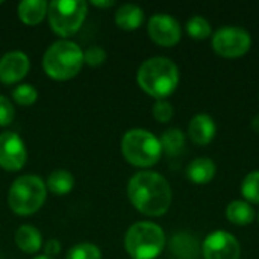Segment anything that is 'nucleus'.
<instances>
[{"mask_svg": "<svg viewBox=\"0 0 259 259\" xmlns=\"http://www.w3.org/2000/svg\"><path fill=\"white\" fill-rule=\"evenodd\" d=\"M127 196L140 212L150 217L165 214L171 203V188L168 182L155 171H140L134 175L127 185Z\"/></svg>", "mask_w": 259, "mask_h": 259, "instance_id": "1", "label": "nucleus"}, {"mask_svg": "<svg viewBox=\"0 0 259 259\" xmlns=\"http://www.w3.org/2000/svg\"><path fill=\"white\" fill-rule=\"evenodd\" d=\"M137 80L147 94L159 100L176 90L179 83V68L165 56H153L140 65Z\"/></svg>", "mask_w": 259, "mask_h": 259, "instance_id": "2", "label": "nucleus"}, {"mask_svg": "<svg viewBox=\"0 0 259 259\" xmlns=\"http://www.w3.org/2000/svg\"><path fill=\"white\" fill-rule=\"evenodd\" d=\"M83 65L82 49L68 39L53 42L44 53L42 67L46 73L56 80H67L74 77Z\"/></svg>", "mask_w": 259, "mask_h": 259, "instance_id": "3", "label": "nucleus"}, {"mask_svg": "<svg viewBox=\"0 0 259 259\" xmlns=\"http://www.w3.org/2000/svg\"><path fill=\"white\" fill-rule=\"evenodd\" d=\"M46 196V182L39 176L24 175L12 182L8 193V203L15 214L30 215L42 206Z\"/></svg>", "mask_w": 259, "mask_h": 259, "instance_id": "4", "label": "nucleus"}, {"mask_svg": "<svg viewBox=\"0 0 259 259\" xmlns=\"http://www.w3.org/2000/svg\"><path fill=\"white\" fill-rule=\"evenodd\" d=\"M165 244V235L161 226L152 222L132 225L124 237V247L132 259L156 258Z\"/></svg>", "mask_w": 259, "mask_h": 259, "instance_id": "5", "label": "nucleus"}, {"mask_svg": "<svg viewBox=\"0 0 259 259\" xmlns=\"http://www.w3.org/2000/svg\"><path fill=\"white\" fill-rule=\"evenodd\" d=\"M121 152L127 162L137 167H150L161 158L159 138L144 129H131L121 140Z\"/></svg>", "mask_w": 259, "mask_h": 259, "instance_id": "6", "label": "nucleus"}, {"mask_svg": "<svg viewBox=\"0 0 259 259\" xmlns=\"http://www.w3.org/2000/svg\"><path fill=\"white\" fill-rule=\"evenodd\" d=\"M83 0H53L49 3L47 15L52 29L61 36H70L79 30L87 17Z\"/></svg>", "mask_w": 259, "mask_h": 259, "instance_id": "7", "label": "nucleus"}, {"mask_svg": "<svg viewBox=\"0 0 259 259\" xmlns=\"http://www.w3.org/2000/svg\"><path fill=\"white\" fill-rule=\"evenodd\" d=\"M252 44L250 33L238 26L220 27L212 36L214 50L225 58H237L244 55Z\"/></svg>", "mask_w": 259, "mask_h": 259, "instance_id": "8", "label": "nucleus"}, {"mask_svg": "<svg viewBox=\"0 0 259 259\" xmlns=\"http://www.w3.org/2000/svg\"><path fill=\"white\" fill-rule=\"evenodd\" d=\"M205 259H240V243L238 240L225 231H215L203 241Z\"/></svg>", "mask_w": 259, "mask_h": 259, "instance_id": "9", "label": "nucleus"}, {"mask_svg": "<svg viewBox=\"0 0 259 259\" xmlns=\"http://www.w3.org/2000/svg\"><path fill=\"white\" fill-rule=\"evenodd\" d=\"M27 159L23 140L14 132L0 134V167L8 171L20 170Z\"/></svg>", "mask_w": 259, "mask_h": 259, "instance_id": "10", "label": "nucleus"}, {"mask_svg": "<svg viewBox=\"0 0 259 259\" xmlns=\"http://www.w3.org/2000/svg\"><path fill=\"white\" fill-rule=\"evenodd\" d=\"M147 30L150 38L159 46H175L181 39L179 21L168 14H155L150 17Z\"/></svg>", "mask_w": 259, "mask_h": 259, "instance_id": "11", "label": "nucleus"}, {"mask_svg": "<svg viewBox=\"0 0 259 259\" xmlns=\"http://www.w3.org/2000/svg\"><path fill=\"white\" fill-rule=\"evenodd\" d=\"M29 56L20 50L8 52L0 58V82L11 85L20 82L29 71Z\"/></svg>", "mask_w": 259, "mask_h": 259, "instance_id": "12", "label": "nucleus"}, {"mask_svg": "<svg viewBox=\"0 0 259 259\" xmlns=\"http://www.w3.org/2000/svg\"><path fill=\"white\" fill-rule=\"evenodd\" d=\"M215 121L208 114H197L188 124V137L200 146L209 144L215 137Z\"/></svg>", "mask_w": 259, "mask_h": 259, "instance_id": "13", "label": "nucleus"}, {"mask_svg": "<svg viewBox=\"0 0 259 259\" xmlns=\"http://www.w3.org/2000/svg\"><path fill=\"white\" fill-rule=\"evenodd\" d=\"M49 9V3L44 0H23L18 5V15L24 24L35 26L42 21Z\"/></svg>", "mask_w": 259, "mask_h": 259, "instance_id": "14", "label": "nucleus"}, {"mask_svg": "<svg viewBox=\"0 0 259 259\" xmlns=\"http://www.w3.org/2000/svg\"><path fill=\"white\" fill-rule=\"evenodd\" d=\"M15 244L26 253H36L42 246V237L39 231L30 225H23L15 232Z\"/></svg>", "mask_w": 259, "mask_h": 259, "instance_id": "15", "label": "nucleus"}, {"mask_svg": "<svg viewBox=\"0 0 259 259\" xmlns=\"http://www.w3.org/2000/svg\"><path fill=\"white\" fill-rule=\"evenodd\" d=\"M144 20V12L138 5L126 3L121 5L115 12V23L118 27L126 30H134L141 26Z\"/></svg>", "mask_w": 259, "mask_h": 259, "instance_id": "16", "label": "nucleus"}, {"mask_svg": "<svg viewBox=\"0 0 259 259\" xmlns=\"http://www.w3.org/2000/svg\"><path fill=\"white\" fill-rule=\"evenodd\" d=\"M187 176L194 184H208L215 176V162L209 158H196L190 162Z\"/></svg>", "mask_w": 259, "mask_h": 259, "instance_id": "17", "label": "nucleus"}, {"mask_svg": "<svg viewBox=\"0 0 259 259\" xmlns=\"http://www.w3.org/2000/svg\"><path fill=\"white\" fill-rule=\"evenodd\" d=\"M73 185H74L73 175L67 170H62V168L53 170L49 175L47 182H46V187L49 188V191H52L56 196H64V194L70 193Z\"/></svg>", "mask_w": 259, "mask_h": 259, "instance_id": "18", "label": "nucleus"}, {"mask_svg": "<svg viewBox=\"0 0 259 259\" xmlns=\"http://www.w3.org/2000/svg\"><path fill=\"white\" fill-rule=\"evenodd\" d=\"M226 217L229 219L231 223L244 226V225H249V223L253 222L255 211H253V208L247 202H244V200H234L226 208Z\"/></svg>", "mask_w": 259, "mask_h": 259, "instance_id": "19", "label": "nucleus"}, {"mask_svg": "<svg viewBox=\"0 0 259 259\" xmlns=\"http://www.w3.org/2000/svg\"><path fill=\"white\" fill-rule=\"evenodd\" d=\"M159 143H161V147L162 150L173 156V155H178L181 153V150L184 149V144H185V135L181 129H176V127H171V129H167L161 138H159Z\"/></svg>", "mask_w": 259, "mask_h": 259, "instance_id": "20", "label": "nucleus"}, {"mask_svg": "<svg viewBox=\"0 0 259 259\" xmlns=\"http://www.w3.org/2000/svg\"><path fill=\"white\" fill-rule=\"evenodd\" d=\"M187 32L194 38V39H205L211 35L212 29L209 21L202 17V15H193L187 21Z\"/></svg>", "mask_w": 259, "mask_h": 259, "instance_id": "21", "label": "nucleus"}, {"mask_svg": "<svg viewBox=\"0 0 259 259\" xmlns=\"http://www.w3.org/2000/svg\"><path fill=\"white\" fill-rule=\"evenodd\" d=\"M173 252L176 253L175 256L184 259H190L193 255H196V241L185 234H179L178 237L173 238L171 244Z\"/></svg>", "mask_w": 259, "mask_h": 259, "instance_id": "22", "label": "nucleus"}, {"mask_svg": "<svg viewBox=\"0 0 259 259\" xmlns=\"http://www.w3.org/2000/svg\"><path fill=\"white\" fill-rule=\"evenodd\" d=\"M65 259H102V252L96 244L79 243L67 252Z\"/></svg>", "mask_w": 259, "mask_h": 259, "instance_id": "23", "label": "nucleus"}, {"mask_svg": "<svg viewBox=\"0 0 259 259\" xmlns=\"http://www.w3.org/2000/svg\"><path fill=\"white\" fill-rule=\"evenodd\" d=\"M241 193L246 200L252 203H259V170L249 173L243 184H241Z\"/></svg>", "mask_w": 259, "mask_h": 259, "instance_id": "24", "label": "nucleus"}, {"mask_svg": "<svg viewBox=\"0 0 259 259\" xmlns=\"http://www.w3.org/2000/svg\"><path fill=\"white\" fill-rule=\"evenodd\" d=\"M36 97H38V91L30 83H20L12 90V99L23 106L35 103Z\"/></svg>", "mask_w": 259, "mask_h": 259, "instance_id": "25", "label": "nucleus"}, {"mask_svg": "<svg viewBox=\"0 0 259 259\" xmlns=\"http://www.w3.org/2000/svg\"><path fill=\"white\" fill-rule=\"evenodd\" d=\"M153 117L161 121V123H167L171 120L173 117V106L170 102H167L165 99H159L155 102L153 105Z\"/></svg>", "mask_w": 259, "mask_h": 259, "instance_id": "26", "label": "nucleus"}, {"mask_svg": "<svg viewBox=\"0 0 259 259\" xmlns=\"http://www.w3.org/2000/svg\"><path fill=\"white\" fill-rule=\"evenodd\" d=\"M105 59H106V52L99 46L88 47L83 52V62H87L91 67H97V65L103 64Z\"/></svg>", "mask_w": 259, "mask_h": 259, "instance_id": "27", "label": "nucleus"}, {"mask_svg": "<svg viewBox=\"0 0 259 259\" xmlns=\"http://www.w3.org/2000/svg\"><path fill=\"white\" fill-rule=\"evenodd\" d=\"M14 115H15V111H14L11 100L0 94V126L11 124L14 120Z\"/></svg>", "mask_w": 259, "mask_h": 259, "instance_id": "28", "label": "nucleus"}, {"mask_svg": "<svg viewBox=\"0 0 259 259\" xmlns=\"http://www.w3.org/2000/svg\"><path fill=\"white\" fill-rule=\"evenodd\" d=\"M44 255L46 256H55V255H58L59 252H61V244H59V241L58 240H55V238H52V240H49L47 243H46V246H44Z\"/></svg>", "mask_w": 259, "mask_h": 259, "instance_id": "29", "label": "nucleus"}, {"mask_svg": "<svg viewBox=\"0 0 259 259\" xmlns=\"http://www.w3.org/2000/svg\"><path fill=\"white\" fill-rule=\"evenodd\" d=\"M91 3L94 6H99V8H109V6H114L115 5L114 0H93Z\"/></svg>", "mask_w": 259, "mask_h": 259, "instance_id": "30", "label": "nucleus"}, {"mask_svg": "<svg viewBox=\"0 0 259 259\" xmlns=\"http://www.w3.org/2000/svg\"><path fill=\"white\" fill-rule=\"evenodd\" d=\"M252 127H253V131H255V132H258L259 134V115H256V117L253 118V121H252Z\"/></svg>", "mask_w": 259, "mask_h": 259, "instance_id": "31", "label": "nucleus"}, {"mask_svg": "<svg viewBox=\"0 0 259 259\" xmlns=\"http://www.w3.org/2000/svg\"><path fill=\"white\" fill-rule=\"evenodd\" d=\"M33 259H53V258H50V256H46V255H41V256H36V258H33Z\"/></svg>", "mask_w": 259, "mask_h": 259, "instance_id": "32", "label": "nucleus"}, {"mask_svg": "<svg viewBox=\"0 0 259 259\" xmlns=\"http://www.w3.org/2000/svg\"><path fill=\"white\" fill-rule=\"evenodd\" d=\"M0 3H2V2H0Z\"/></svg>", "mask_w": 259, "mask_h": 259, "instance_id": "33", "label": "nucleus"}]
</instances>
